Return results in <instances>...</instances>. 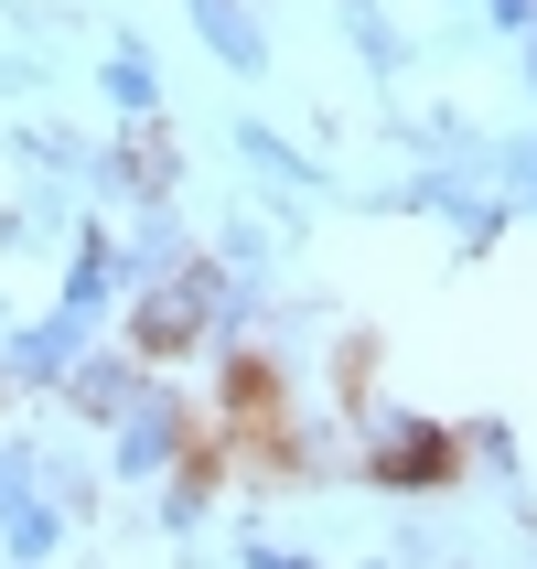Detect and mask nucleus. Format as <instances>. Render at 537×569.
I'll use <instances>...</instances> for the list:
<instances>
[{
    "label": "nucleus",
    "instance_id": "f257e3e1",
    "mask_svg": "<svg viewBox=\"0 0 537 569\" xmlns=\"http://www.w3.org/2000/svg\"><path fill=\"white\" fill-rule=\"evenodd\" d=\"M216 301H226L216 280H172V290H161V301H151V312H140V345H151V355H172V345H193V322L216 312Z\"/></svg>",
    "mask_w": 537,
    "mask_h": 569
},
{
    "label": "nucleus",
    "instance_id": "f03ea898",
    "mask_svg": "<svg viewBox=\"0 0 537 569\" xmlns=\"http://www.w3.org/2000/svg\"><path fill=\"white\" fill-rule=\"evenodd\" d=\"M441 430H419V419H387V430H377V473L387 483H441L451 473V462H441Z\"/></svg>",
    "mask_w": 537,
    "mask_h": 569
},
{
    "label": "nucleus",
    "instance_id": "7ed1b4c3",
    "mask_svg": "<svg viewBox=\"0 0 537 569\" xmlns=\"http://www.w3.org/2000/svg\"><path fill=\"white\" fill-rule=\"evenodd\" d=\"M193 22H205V43H216L237 76H258V64H269V43H258V22L237 11V0H193Z\"/></svg>",
    "mask_w": 537,
    "mask_h": 569
},
{
    "label": "nucleus",
    "instance_id": "20e7f679",
    "mask_svg": "<svg viewBox=\"0 0 537 569\" xmlns=\"http://www.w3.org/2000/svg\"><path fill=\"white\" fill-rule=\"evenodd\" d=\"M161 451H172V409H140L129 419V473H161Z\"/></svg>",
    "mask_w": 537,
    "mask_h": 569
},
{
    "label": "nucleus",
    "instance_id": "39448f33",
    "mask_svg": "<svg viewBox=\"0 0 537 569\" xmlns=\"http://www.w3.org/2000/svg\"><path fill=\"white\" fill-rule=\"evenodd\" d=\"M108 97H119V108H161V76H151V54H119V64H108Z\"/></svg>",
    "mask_w": 537,
    "mask_h": 569
},
{
    "label": "nucleus",
    "instance_id": "423d86ee",
    "mask_svg": "<svg viewBox=\"0 0 537 569\" xmlns=\"http://www.w3.org/2000/svg\"><path fill=\"white\" fill-rule=\"evenodd\" d=\"M248 569H301V559H290V548H248Z\"/></svg>",
    "mask_w": 537,
    "mask_h": 569
}]
</instances>
